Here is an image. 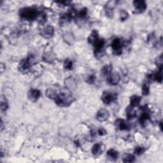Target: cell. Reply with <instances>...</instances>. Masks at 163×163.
Listing matches in <instances>:
<instances>
[{
	"label": "cell",
	"instance_id": "obj_10",
	"mask_svg": "<svg viewBox=\"0 0 163 163\" xmlns=\"http://www.w3.org/2000/svg\"><path fill=\"white\" fill-rule=\"evenodd\" d=\"M120 80V77L118 73H112L107 77V82L111 86H115Z\"/></svg>",
	"mask_w": 163,
	"mask_h": 163
},
{
	"label": "cell",
	"instance_id": "obj_35",
	"mask_svg": "<svg viewBox=\"0 0 163 163\" xmlns=\"http://www.w3.org/2000/svg\"><path fill=\"white\" fill-rule=\"evenodd\" d=\"M96 80V77L94 75H87L86 77V82L88 84H94V82Z\"/></svg>",
	"mask_w": 163,
	"mask_h": 163
},
{
	"label": "cell",
	"instance_id": "obj_11",
	"mask_svg": "<svg viewBox=\"0 0 163 163\" xmlns=\"http://www.w3.org/2000/svg\"><path fill=\"white\" fill-rule=\"evenodd\" d=\"M110 117L109 112L105 108H101L96 113V119L100 122H104L108 120Z\"/></svg>",
	"mask_w": 163,
	"mask_h": 163
},
{
	"label": "cell",
	"instance_id": "obj_8",
	"mask_svg": "<svg viewBox=\"0 0 163 163\" xmlns=\"http://www.w3.org/2000/svg\"><path fill=\"white\" fill-rule=\"evenodd\" d=\"M133 5L134 6V13H141L145 11L147 8V3L145 1H133Z\"/></svg>",
	"mask_w": 163,
	"mask_h": 163
},
{
	"label": "cell",
	"instance_id": "obj_1",
	"mask_svg": "<svg viewBox=\"0 0 163 163\" xmlns=\"http://www.w3.org/2000/svg\"><path fill=\"white\" fill-rule=\"evenodd\" d=\"M54 101L59 107H67L72 103L74 98L71 90L66 87H63L58 91Z\"/></svg>",
	"mask_w": 163,
	"mask_h": 163
},
{
	"label": "cell",
	"instance_id": "obj_24",
	"mask_svg": "<svg viewBox=\"0 0 163 163\" xmlns=\"http://www.w3.org/2000/svg\"><path fill=\"white\" fill-rule=\"evenodd\" d=\"M162 70H159L158 72L155 73L153 75H151V78L154 80L156 81L157 82L161 83L162 81Z\"/></svg>",
	"mask_w": 163,
	"mask_h": 163
},
{
	"label": "cell",
	"instance_id": "obj_38",
	"mask_svg": "<svg viewBox=\"0 0 163 163\" xmlns=\"http://www.w3.org/2000/svg\"><path fill=\"white\" fill-rule=\"evenodd\" d=\"M159 126H160L161 130L162 131V121H161V122H160V124H159Z\"/></svg>",
	"mask_w": 163,
	"mask_h": 163
},
{
	"label": "cell",
	"instance_id": "obj_13",
	"mask_svg": "<svg viewBox=\"0 0 163 163\" xmlns=\"http://www.w3.org/2000/svg\"><path fill=\"white\" fill-rule=\"evenodd\" d=\"M41 96V92L37 89H32L27 94V97L32 102H36Z\"/></svg>",
	"mask_w": 163,
	"mask_h": 163
},
{
	"label": "cell",
	"instance_id": "obj_16",
	"mask_svg": "<svg viewBox=\"0 0 163 163\" xmlns=\"http://www.w3.org/2000/svg\"><path fill=\"white\" fill-rule=\"evenodd\" d=\"M105 44V41L103 40V39L98 38V40L93 44V46L95 48L94 52L103 51V48Z\"/></svg>",
	"mask_w": 163,
	"mask_h": 163
},
{
	"label": "cell",
	"instance_id": "obj_5",
	"mask_svg": "<svg viewBox=\"0 0 163 163\" xmlns=\"http://www.w3.org/2000/svg\"><path fill=\"white\" fill-rule=\"evenodd\" d=\"M117 99V95L109 91H104L101 96V100L105 105H110Z\"/></svg>",
	"mask_w": 163,
	"mask_h": 163
},
{
	"label": "cell",
	"instance_id": "obj_12",
	"mask_svg": "<svg viewBox=\"0 0 163 163\" xmlns=\"http://www.w3.org/2000/svg\"><path fill=\"white\" fill-rule=\"evenodd\" d=\"M105 150V146L104 144L102 143H98L94 144L93 147H92V153L96 156H98V155L103 154Z\"/></svg>",
	"mask_w": 163,
	"mask_h": 163
},
{
	"label": "cell",
	"instance_id": "obj_22",
	"mask_svg": "<svg viewBox=\"0 0 163 163\" xmlns=\"http://www.w3.org/2000/svg\"><path fill=\"white\" fill-rule=\"evenodd\" d=\"M63 39L67 44L70 45L73 44L75 40V38H74L73 35L71 33H66L63 35Z\"/></svg>",
	"mask_w": 163,
	"mask_h": 163
},
{
	"label": "cell",
	"instance_id": "obj_19",
	"mask_svg": "<svg viewBox=\"0 0 163 163\" xmlns=\"http://www.w3.org/2000/svg\"><path fill=\"white\" fill-rule=\"evenodd\" d=\"M141 100V98L139 96L134 95L132 96L130 98V105L133 107H136L140 105V101Z\"/></svg>",
	"mask_w": 163,
	"mask_h": 163
},
{
	"label": "cell",
	"instance_id": "obj_9",
	"mask_svg": "<svg viewBox=\"0 0 163 163\" xmlns=\"http://www.w3.org/2000/svg\"><path fill=\"white\" fill-rule=\"evenodd\" d=\"M115 126L116 128L120 131H127L130 129L129 124L127 120L122 119H118L115 120Z\"/></svg>",
	"mask_w": 163,
	"mask_h": 163
},
{
	"label": "cell",
	"instance_id": "obj_29",
	"mask_svg": "<svg viewBox=\"0 0 163 163\" xmlns=\"http://www.w3.org/2000/svg\"><path fill=\"white\" fill-rule=\"evenodd\" d=\"M122 161L124 162H133L135 161V157L132 154H126L123 157Z\"/></svg>",
	"mask_w": 163,
	"mask_h": 163
},
{
	"label": "cell",
	"instance_id": "obj_17",
	"mask_svg": "<svg viewBox=\"0 0 163 163\" xmlns=\"http://www.w3.org/2000/svg\"><path fill=\"white\" fill-rule=\"evenodd\" d=\"M65 85H66V87L69 89L70 90L74 89L76 88L77 82L73 78L70 77L67 78V79L65 80Z\"/></svg>",
	"mask_w": 163,
	"mask_h": 163
},
{
	"label": "cell",
	"instance_id": "obj_28",
	"mask_svg": "<svg viewBox=\"0 0 163 163\" xmlns=\"http://www.w3.org/2000/svg\"><path fill=\"white\" fill-rule=\"evenodd\" d=\"M107 6L105 8L106 15L110 18H112L113 17V7L110 6L109 5H107Z\"/></svg>",
	"mask_w": 163,
	"mask_h": 163
},
{
	"label": "cell",
	"instance_id": "obj_3",
	"mask_svg": "<svg viewBox=\"0 0 163 163\" xmlns=\"http://www.w3.org/2000/svg\"><path fill=\"white\" fill-rule=\"evenodd\" d=\"M35 63L34 58L33 55H29L27 58L21 60L19 65V70L23 73H27Z\"/></svg>",
	"mask_w": 163,
	"mask_h": 163
},
{
	"label": "cell",
	"instance_id": "obj_20",
	"mask_svg": "<svg viewBox=\"0 0 163 163\" xmlns=\"http://www.w3.org/2000/svg\"><path fill=\"white\" fill-rule=\"evenodd\" d=\"M98 38H99V37H98V31H96V30H93V31L91 32V33L89 35V37H88L87 41L89 44L93 45V44L98 40Z\"/></svg>",
	"mask_w": 163,
	"mask_h": 163
},
{
	"label": "cell",
	"instance_id": "obj_26",
	"mask_svg": "<svg viewBox=\"0 0 163 163\" xmlns=\"http://www.w3.org/2000/svg\"><path fill=\"white\" fill-rule=\"evenodd\" d=\"M73 63L72 61V60H71L70 59H66L65 62H64V67L65 68L68 70H72L73 69Z\"/></svg>",
	"mask_w": 163,
	"mask_h": 163
},
{
	"label": "cell",
	"instance_id": "obj_7",
	"mask_svg": "<svg viewBox=\"0 0 163 163\" xmlns=\"http://www.w3.org/2000/svg\"><path fill=\"white\" fill-rule=\"evenodd\" d=\"M40 33L42 37L46 39H49L52 38L54 34V29L53 26L51 25H47L43 28H41L40 31Z\"/></svg>",
	"mask_w": 163,
	"mask_h": 163
},
{
	"label": "cell",
	"instance_id": "obj_23",
	"mask_svg": "<svg viewBox=\"0 0 163 163\" xmlns=\"http://www.w3.org/2000/svg\"><path fill=\"white\" fill-rule=\"evenodd\" d=\"M112 70H113L112 66L111 65H105L101 69V73L104 76L107 77L108 75H110V74L112 73Z\"/></svg>",
	"mask_w": 163,
	"mask_h": 163
},
{
	"label": "cell",
	"instance_id": "obj_30",
	"mask_svg": "<svg viewBox=\"0 0 163 163\" xmlns=\"http://www.w3.org/2000/svg\"><path fill=\"white\" fill-rule=\"evenodd\" d=\"M155 64H156L159 70H162V65H163V58L162 55H160L158 56L155 59Z\"/></svg>",
	"mask_w": 163,
	"mask_h": 163
},
{
	"label": "cell",
	"instance_id": "obj_31",
	"mask_svg": "<svg viewBox=\"0 0 163 163\" xmlns=\"http://www.w3.org/2000/svg\"><path fill=\"white\" fill-rule=\"evenodd\" d=\"M149 84L147 82H144L142 86V94L143 96H147L149 94Z\"/></svg>",
	"mask_w": 163,
	"mask_h": 163
},
{
	"label": "cell",
	"instance_id": "obj_34",
	"mask_svg": "<svg viewBox=\"0 0 163 163\" xmlns=\"http://www.w3.org/2000/svg\"><path fill=\"white\" fill-rule=\"evenodd\" d=\"M128 18V13L124 10H121L120 11V19L122 21L126 20Z\"/></svg>",
	"mask_w": 163,
	"mask_h": 163
},
{
	"label": "cell",
	"instance_id": "obj_37",
	"mask_svg": "<svg viewBox=\"0 0 163 163\" xmlns=\"http://www.w3.org/2000/svg\"><path fill=\"white\" fill-rule=\"evenodd\" d=\"M3 66H5V65L3 63H1V73H3V72H4V69H3Z\"/></svg>",
	"mask_w": 163,
	"mask_h": 163
},
{
	"label": "cell",
	"instance_id": "obj_4",
	"mask_svg": "<svg viewBox=\"0 0 163 163\" xmlns=\"http://www.w3.org/2000/svg\"><path fill=\"white\" fill-rule=\"evenodd\" d=\"M124 42L120 38H117L114 39L112 42V48L113 52V54L115 55H120L122 54V50L123 45H124Z\"/></svg>",
	"mask_w": 163,
	"mask_h": 163
},
{
	"label": "cell",
	"instance_id": "obj_15",
	"mask_svg": "<svg viewBox=\"0 0 163 163\" xmlns=\"http://www.w3.org/2000/svg\"><path fill=\"white\" fill-rule=\"evenodd\" d=\"M87 9L86 8H83L80 10V11L75 13V19L78 20H84L87 19Z\"/></svg>",
	"mask_w": 163,
	"mask_h": 163
},
{
	"label": "cell",
	"instance_id": "obj_36",
	"mask_svg": "<svg viewBox=\"0 0 163 163\" xmlns=\"http://www.w3.org/2000/svg\"><path fill=\"white\" fill-rule=\"evenodd\" d=\"M96 133L98 134H99L100 136H104V135H105V134H107V131H106L104 128L101 127V128L98 129V131H96Z\"/></svg>",
	"mask_w": 163,
	"mask_h": 163
},
{
	"label": "cell",
	"instance_id": "obj_18",
	"mask_svg": "<svg viewBox=\"0 0 163 163\" xmlns=\"http://www.w3.org/2000/svg\"><path fill=\"white\" fill-rule=\"evenodd\" d=\"M108 159L112 161H115L119 157V152L115 149H110L107 154Z\"/></svg>",
	"mask_w": 163,
	"mask_h": 163
},
{
	"label": "cell",
	"instance_id": "obj_25",
	"mask_svg": "<svg viewBox=\"0 0 163 163\" xmlns=\"http://www.w3.org/2000/svg\"><path fill=\"white\" fill-rule=\"evenodd\" d=\"M8 108V103L6 99L3 96L1 98V110L3 112H5Z\"/></svg>",
	"mask_w": 163,
	"mask_h": 163
},
{
	"label": "cell",
	"instance_id": "obj_27",
	"mask_svg": "<svg viewBox=\"0 0 163 163\" xmlns=\"http://www.w3.org/2000/svg\"><path fill=\"white\" fill-rule=\"evenodd\" d=\"M37 21L40 24H44L47 20V16H46L45 13L44 12H40L38 14V16L37 19Z\"/></svg>",
	"mask_w": 163,
	"mask_h": 163
},
{
	"label": "cell",
	"instance_id": "obj_21",
	"mask_svg": "<svg viewBox=\"0 0 163 163\" xmlns=\"http://www.w3.org/2000/svg\"><path fill=\"white\" fill-rule=\"evenodd\" d=\"M57 93H58V90L53 88H48V89L46 91V93H45L46 96H47V98L54 100L56 97Z\"/></svg>",
	"mask_w": 163,
	"mask_h": 163
},
{
	"label": "cell",
	"instance_id": "obj_6",
	"mask_svg": "<svg viewBox=\"0 0 163 163\" xmlns=\"http://www.w3.org/2000/svg\"><path fill=\"white\" fill-rule=\"evenodd\" d=\"M141 110L142 111V113H141V114L139 117V122L141 125L144 126L147 120L150 119L149 109H148L147 105H145L143 107H141Z\"/></svg>",
	"mask_w": 163,
	"mask_h": 163
},
{
	"label": "cell",
	"instance_id": "obj_33",
	"mask_svg": "<svg viewBox=\"0 0 163 163\" xmlns=\"http://www.w3.org/2000/svg\"><path fill=\"white\" fill-rule=\"evenodd\" d=\"M43 59L45 61V62H49L51 63L54 59V56H53L52 54H46L44 57H43Z\"/></svg>",
	"mask_w": 163,
	"mask_h": 163
},
{
	"label": "cell",
	"instance_id": "obj_32",
	"mask_svg": "<svg viewBox=\"0 0 163 163\" xmlns=\"http://www.w3.org/2000/svg\"><path fill=\"white\" fill-rule=\"evenodd\" d=\"M145 152V148L143 147H140V146H138L135 148L134 149V154L138 155H140L141 154H143L144 152Z\"/></svg>",
	"mask_w": 163,
	"mask_h": 163
},
{
	"label": "cell",
	"instance_id": "obj_2",
	"mask_svg": "<svg viewBox=\"0 0 163 163\" xmlns=\"http://www.w3.org/2000/svg\"><path fill=\"white\" fill-rule=\"evenodd\" d=\"M40 12L33 7H25L21 8L19 11V15L21 18L27 20H37Z\"/></svg>",
	"mask_w": 163,
	"mask_h": 163
},
{
	"label": "cell",
	"instance_id": "obj_14",
	"mask_svg": "<svg viewBox=\"0 0 163 163\" xmlns=\"http://www.w3.org/2000/svg\"><path fill=\"white\" fill-rule=\"evenodd\" d=\"M137 115V112L135 110V107H133L132 106H128L126 108V117L128 120L133 119L136 117Z\"/></svg>",
	"mask_w": 163,
	"mask_h": 163
}]
</instances>
